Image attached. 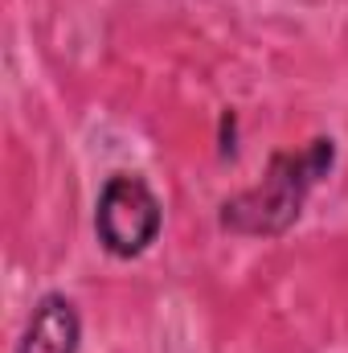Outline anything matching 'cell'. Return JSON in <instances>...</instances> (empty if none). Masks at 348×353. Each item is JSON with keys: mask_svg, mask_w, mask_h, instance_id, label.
<instances>
[{"mask_svg": "<svg viewBox=\"0 0 348 353\" xmlns=\"http://www.w3.org/2000/svg\"><path fill=\"white\" fill-rule=\"evenodd\" d=\"M332 165H336V140L332 136H316L299 152H274L259 185L221 201V214H217L221 230L242 234V239L287 234L299 222L312 189L332 173Z\"/></svg>", "mask_w": 348, "mask_h": 353, "instance_id": "6da1fadb", "label": "cell"}, {"mask_svg": "<svg viewBox=\"0 0 348 353\" xmlns=\"http://www.w3.org/2000/svg\"><path fill=\"white\" fill-rule=\"evenodd\" d=\"M164 230V205L140 173H111L94 197V239L115 259H140Z\"/></svg>", "mask_w": 348, "mask_h": 353, "instance_id": "7a4b0ae2", "label": "cell"}, {"mask_svg": "<svg viewBox=\"0 0 348 353\" xmlns=\"http://www.w3.org/2000/svg\"><path fill=\"white\" fill-rule=\"evenodd\" d=\"M78 345H83V316L74 300L66 292H45L33 304L12 353H78Z\"/></svg>", "mask_w": 348, "mask_h": 353, "instance_id": "3957f363", "label": "cell"}]
</instances>
